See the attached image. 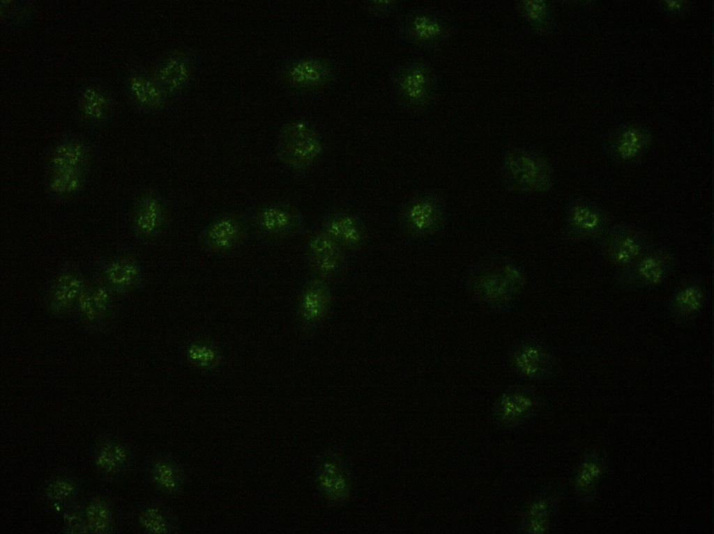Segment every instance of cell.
<instances>
[{
  "mask_svg": "<svg viewBox=\"0 0 714 534\" xmlns=\"http://www.w3.org/2000/svg\"><path fill=\"white\" fill-rule=\"evenodd\" d=\"M472 292L484 304L504 306L522 290L524 276L515 263L503 258L483 261L472 271L469 278Z\"/></svg>",
  "mask_w": 714,
  "mask_h": 534,
  "instance_id": "obj_1",
  "label": "cell"
},
{
  "mask_svg": "<svg viewBox=\"0 0 714 534\" xmlns=\"http://www.w3.org/2000/svg\"><path fill=\"white\" fill-rule=\"evenodd\" d=\"M503 167V184L511 192L542 194L552 187V166L545 158L535 152L513 150L505 156Z\"/></svg>",
  "mask_w": 714,
  "mask_h": 534,
  "instance_id": "obj_2",
  "label": "cell"
},
{
  "mask_svg": "<svg viewBox=\"0 0 714 534\" xmlns=\"http://www.w3.org/2000/svg\"><path fill=\"white\" fill-rule=\"evenodd\" d=\"M322 141L307 123L293 120L284 125L279 134L277 157L287 167L297 172L308 170L321 157Z\"/></svg>",
  "mask_w": 714,
  "mask_h": 534,
  "instance_id": "obj_3",
  "label": "cell"
},
{
  "mask_svg": "<svg viewBox=\"0 0 714 534\" xmlns=\"http://www.w3.org/2000/svg\"><path fill=\"white\" fill-rule=\"evenodd\" d=\"M446 210L440 196L429 192L418 195L402 208L399 223L402 233L410 238L434 235L444 227Z\"/></svg>",
  "mask_w": 714,
  "mask_h": 534,
  "instance_id": "obj_4",
  "label": "cell"
},
{
  "mask_svg": "<svg viewBox=\"0 0 714 534\" xmlns=\"http://www.w3.org/2000/svg\"><path fill=\"white\" fill-rule=\"evenodd\" d=\"M251 224L264 239H282L299 233L304 228V219L295 206L274 203L257 209L252 215Z\"/></svg>",
  "mask_w": 714,
  "mask_h": 534,
  "instance_id": "obj_5",
  "label": "cell"
},
{
  "mask_svg": "<svg viewBox=\"0 0 714 534\" xmlns=\"http://www.w3.org/2000/svg\"><path fill=\"white\" fill-rule=\"evenodd\" d=\"M86 159V150L81 143L68 142L54 150L50 160V189L64 194L77 189Z\"/></svg>",
  "mask_w": 714,
  "mask_h": 534,
  "instance_id": "obj_6",
  "label": "cell"
},
{
  "mask_svg": "<svg viewBox=\"0 0 714 534\" xmlns=\"http://www.w3.org/2000/svg\"><path fill=\"white\" fill-rule=\"evenodd\" d=\"M248 230L245 219L238 214L220 216L202 231L200 241L206 249L225 253L234 249L244 239Z\"/></svg>",
  "mask_w": 714,
  "mask_h": 534,
  "instance_id": "obj_7",
  "label": "cell"
},
{
  "mask_svg": "<svg viewBox=\"0 0 714 534\" xmlns=\"http://www.w3.org/2000/svg\"><path fill=\"white\" fill-rule=\"evenodd\" d=\"M310 267L319 278L337 275L344 264V249L323 231L313 234L307 242Z\"/></svg>",
  "mask_w": 714,
  "mask_h": 534,
  "instance_id": "obj_8",
  "label": "cell"
},
{
  "mask_svg": "<svg viewBox=\"0 0 714 534\" xmlns=\"http://www.w3.org/2000/svg\"><path fill=\"white\" fill-rule=\"evenodd\" d=\"M602 251L614 264L627 267L646 251V239L626 226L611 229L602 242Z\"/></svg>",
  "mask_w": 714,
  "mask_h": 534,
  "instance_id": "obj_9",
  "label": "cell"
},
{
  "mask_svg": "<svg viewBox=\"0 0 714 534\" xmlns=\"http://www.w3.org/2000/svg\"><path fill=\"white\" fill-rule=\"evenodd\" d=\"M321 231L344 250H357L364 245L367 238L363 220L357 214L342 210L332 212L324 217Z\"/></svg>",
  "mask_w": 714,
  "mask_h": 534,
  "instance_id": "obj_10",
  "label": "cell"
},
{
  "mask_svg": "<svg viewBox=\"0 0 714 534\" xmlns=\"http://www.w3.org/2000/svg\"><path fill=\"white\" fill-rule=\"evenodd\" d=\"M672 262V258L663 251L647 253L625 268L619 282L625 285L657 284L667 274Z\"/></svg>",
  "mask_w": 714,
  "mask_h": 534,
  "instance_id": "obj_11",
  "label": "cell"
},
{
  "mask_svg": "<svg viewBox=\"0 0 714 534\" xmlns=\"http://www.w3.org/2000/svg\"><path fill=\"white\" fill-rule=\"evenodd\" d=\"M167 221L168 210L158 194L147 192L140 197L133 217L134 228L139 236L151 238L158 235L165 228Z\"/></svg>",
  "mask_w": 714,
  "mask_h": 534,
  "instance_id": "obj_12",
  "label": "cell"
},
{
  "mask_svg": "<svg viewBox=\"0 0 714 534\" xmlns=\"http://www.w3.org/2000/svg\"><path fill=\"white\" fill-rule=\"evenodd\" d=\"M333 76L331 64L324 60L307 58L291 63L284 72L287 81L296 87L313 88L329 82Z\"/></svg>",
  "mask_w": 714,
  "mask_h": 534,
  "instance_id": "obj_13",
  "label": "cell"
},
{
  "mask_svg": "<svg viewBox=\"0 0 714 534\" xmlns=\"http://www.w3.org/2000/svg\"><path fill=\"white\" fill-rule=\"evenodd\" d=\"M603 223L602 215L597 210L583 203H575L567 214V233L572 238L590 237L602 230Z\"/></svg>",
  "mask_w": 714,
  "mask_h": 534,
  "instance_id": "obj_14",
  "label": "cell"
},
{
  "mask_svg": "<svg viewBox=\"0 0 714 534\" xmlns=\"http://www.w3.org/2000/svg\"><path fill=\"white\" fill-rule=\"evenodd\" d=\"M190 60L183 53H176L167 58L158 72L162 93H174L183 87L190 74Z\"/></svg>",
  "mask_w": 714,
  "mask_h": 534,
  "instance_id": "obj_15",
  "label": "cell"
},
{
  "mask_svg": "<svg viewBox=\"0 0 714 534\" xmlns=\"http://www.w3.org/2000/svg\"><path fill=\"white\" fill-rule=\"evenodd\" d=\"M301 303V314L307 323H314L326 313L330 302V290L324 279L317 278L307 285Z\"/></svg>",
  "mask_w": 714,
  "mask_h": 534,
  "instance_id": "obj_16",
  "label": "cell"
},
{
  "mask_svg": "<svg viewBox=\"0 0 714 534\" xmlns=\"http://www.w3.org/2000/svg\"><path fill=\"white\" fill-rule=\"evenodd\" d=\"M515 363L519 371L527 377L542 378L551 372L552 357L540 348L526 345L517 351Z\"/></svg>",
  "mask_w": 714,
  "mask_h": 534,
  "instance_id": "obj_17",
  "label": "cell"
},
{
  "mask_svg": "<svg viewBox=\"0 0 714 534\" xmlns=\"http://www.w3.org/2000/svg\"><path fill=\"white\" fill-rule=\"evenodd\" d=\"M398 85L403 97L413 104L423 101L427 94L429 77L420 65L408 67L401 73Z\"/></svg>",
  "mask_w": 714,
  "mask_h": 534,
  "instance_id": "obj_18",
  "label": "cell"
},
{
  "mask_svg": "<svg viewBox=\"0 0 714 534\" xmlns=\"http://www.w3.org/2000/svg\"><path fill=\"white\" fill-rule=\"evenodd\" d=\"M534 405L533 398L521 393H509L501 396L498 413L505 423H514L523 418Z\"/></svg>",
  "mask_w": 714,
  "mask_h": 534,
  "instance_id": "obj_19",
  "label": "cell"
},
{
  "mask_svg": "<svg viewBox=\"0 0 714 534\" xmlns=\"http://www.w3.org/2000/svg\"><path fill=\"white\" fill-rule=\"evenodd\" d=\"M83 290V282L78 277L70 274L61 276L56 282L52 295V306L54 311L66 308L77 295H82Z\"/></svg>",
  "mask_w": 714,
  "mask_h": 534,
  "instance_id": "obj_20",
  "label": "cell"
},
{
  "mask_svg": "<svg viewBox=\"0 0 714 534\" xmlns=\"http://www.w3.org/2000/svg\"><path fill=\"white\" fill-rule=\"evenodd\" d=\"M703 303V292L697 285L681 289L674 297L672 307L674 313L681 320L692 317L699 312Z\"/></svg>",
  "mask_w": 714,
  "mask_h": 534,
  "instance_id": "obj_21",
  "label": "cell"
},
{
  "mask_svg": "<svg viewBox=\"0 0 714 534\" xmlns=\"http://www.w3.org/2000/svg\"><path fill=\"white\" fill-rule=\"evenodd\" d=\"M105 274L111 285L123 289L137 282L139 276V269L135 262L121 259L112 262L107 267Z\"/></svg>",
  "mask_w": 714,
  "mask_h": 534,
  "instance_id": "obj_22",
  "label": "cell"
},
{
  "mask_svg": "<svg viewBox=\"0 0 714 534\" xmlns=\"http://www.w3.org/2000/svg\"><path fill=\"white\" fill-rule=\"evenodd\" d=\"M130 88L135 98L149 107H158L162 104L163 93L160 88L149 79L141 77L130 79Z\"/></svg>",
  "mask_w": 714,
  "mask_h": 534,
  "instance_id": "obj_23",
  "label": "cell"
},
{
  "mask_svg": "<svg viewBox=\"0 0 714 534\" xmlns=\"http://www.w3.org/2000/svg\"><path fill=\"white\" fill-rule=\"evenodd\" d=\"M320 480L321 485L330 496L334 498H341L346 494V479L337 464L334 462L325 464Z\"/></svg>",
  "mask_w": 714,
  "mask_h": 534,
  "instance_id": "obj_24",
  "label": "cell"
},
{
  "mask_svg": "<svg viewBox=\"0 0 714 534\" xmlns=\"http://www.w3.org/2000/svg\"><path fill=\"white\" fill-rule=\"evenodd\" d=\"M647 136L639 129L625 131L619 137L616 151L620 158L630 159L637 156L646 144Z\"/></svg>",
  "mask_w": 714,
  "mask_h": 534,
  "instance_id": "obj_25",
  "label": "cell"
},
{
  "mask_svg": "<svg viewBox=\"0 0 714 534\" xmlns=\"http://www.w3.org/2000/svg\"><path fill=\"white\" fill-rule=\"evenodd\" d=\"M126 453L121 446L110 444L105 446L98 456L96 464L105 472L117 470L125 462Z\"/></svg>",
  "mask_w": 714,
  "mask_h": 534,
  "instance_id": "obj_26",
  "label": "cell"
},
{
  "mask_svg": "<svg viewBox=\"0 0 714 534\" xmlns=\"http://www.w3.org/2000/svg\"><path fill=\"white\" fill-rule=\"evenodd\" d=\"M110 513L105 505L100 502L91 504L86 510L89 528L94 533L106 532L110 524Z\"/></svg>",
  "mask_w": 714,
  "mask_h": 534,
  "instance_id": "obj_27",
  "label": "cell"
},
{
  "mask_svg": "<svg viewBox=\"0 0 714 534\" xmlns=\"http://www.w3.org/2000/svg\"><path fill=\"white\" fill-rule=\"evenodd\" d=\"M106 104V99L100 93L93 88H88L84 91L82 107L86 115L94 118H100Z\"/></svg>",
  "mask_w": 714,
  "mask_h": 534,
  "instance_id": "obj_28",
  "label": "cell"
},
{
  "mask_svg": "<svg viewBox=\"0 0 714 534\" xmlns=\"http://www.w3.org/2000/svg\"><path fill=\"white\" fill-rule=\"evenodd\" d=\"M413 34L420 39H430L441 32L440 26L427 17H416L411 24Z\"/></svg>",
  "mask_w": 714,
  "mask_h": 534,
  "instance_id": "obj_29",
  "label": "cell"
},
{
  "mask_svg": "<svg viewBox=\"0 0 714 534\" xmlns=\"http://www.w3.org/2000/svg\"><path fill=\"white\" fill-rule=\"evenodd\" d=\"M547 505L545 502L538 501L534 503L528 513L529 528L532 533H540L545 528L547 519Z\"/></svg>",
  "mask_w": 714,
  "mask_h": 534,
  "instance_id": "obj_30",
  "label": "cell"
},
{
  "mask_svg": "<svg viewBox=\"0 0 714 534\" xmlns=\"http://www.w3.org/2000/svg\"><path fill=\"white\" fill-rule=\"evenodd\" d=\"M139 520L146 528L154 533H162L165 530L164 519L156 510H148L143 512Z\"/></svg>",
  "mask_w": 714,
  "mask_h": 534,
  "instance_id": "obj_31",
  "label": "cell"
},
{
  "mask_svg": "<svg viewBox=\"0 0 714 534\" xmlns=\"http://www.w3.org/2000/svg\"><path fill=\"white\" fill-rule=\"evenodd\" d=\"M155 478L159 484L166 489H173L176 483L174 472L167 464L158 465L155 471Z\"/></svg>",
  "mask_w": 714,
  "mask_h": 534,
  "instance_id": "obj_32",
  "label": "cell"
},
{
  "mask_svg": "<svg viewBox=\"0 0 714 534\" xmlns=\"http://www.w3.org/2000/svg\"><path fill=\"white\" fill-rule=\"evenodd\" d=\"M73 485L67 481L58 480L50 484L47 489V496L52 500H61L73 492Z\"/></svg>",
  "mask_w": 714,
  "mask_h": 534,
  "instance_id": "obj_33",
  "label": "cell"
},
{
  "mask_svg": "<svg viewBox=\"0 0 714 534\" xmlns=\"http://www.w3.org/2000/svg\"><path fill=\"white\" fill-rule=\"evenodd\" d=\"M190 357L203 366H206L215 360V352L205 346L192 345L189 350Z\"/></svg>",
  "mask_w": 714,
  "mask_h": 534,
  "instance_id": "obj_34",
  "label": "cell"
},
{
  "mask_svg": "<svg viewBox=\"0 0 714 534\" xmlns=\"http://www.w3.org/2000/svg\"><path fill=\"white\" fill-rule=\"evenodd\" d=\"M524 6L527 15L533 20L539 21L545 14V6L543 1H525Z\"/></svg>",
  "mask_w": 714,
  "mask_h": 534,
  "instance_id": "obj_35",
  "label": "cell"
},
{
  "mask_svg": "<svg viewBox=\"0 0 714 534\" xmlns=\"http://www.w3.org/2000/svg\"><path fill=\"white\" fill-rule=\"evenodd\" d=\"M66 519H67L68 526L72 529V532H75V530H77L78 533L80 532L79 530L82 529L84 525L82 524L79 517L70 515Z\"/></svg>",
  "mask_w": 714,
  "mask_h": 534,
  "instance_id": "obj_36",
  "label": "cell"
}]
</instances>
